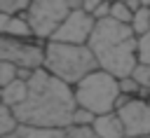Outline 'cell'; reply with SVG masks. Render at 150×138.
<instances>
[{
    "label": "cell",
    "instance_id": "cell-1",
    "mask_svg": "<svg viewBox=\"0 0 150 138\" xmlns=\"http://www.w3.org/2000/svg\"><path fill=\"white\" fill-rule=\"evenodd\" d=\"M77 110L75 89L52 75L47 68H38L28 80L26 98L14 108L16 117L23 124L63 129L73 124V115Z\"/></svg>",
    "mask_w": 150,
    "mask_h": 138
},
{
    "label": "cell",
    "instance_id": "cell-2",
    "mask_svg": "<svg viewBox=\"0 0 150 138\" xmlns=\"http://www.w3.org/2000/svg\"><path fill=\"white\" fill-rule=\"evenodd\" d=\"M87 44L98 65L117 77L131 75L138 65V35L134 33L131 23H122L112 16L98 19Z\"/></svg>",
    "mask_w": 150,
    "mask_h": 138
},
{
    "label": "cell",
    "instance_id": "cell-3",
    "mask_svg": "<svg viewBox=\"0 0 150 138\" xmlns=\"http://www.w3.org/2000/svg\"><path fill=\"white\" fill-rule=\"evenodd\" d=\"M42 68H47L52 75H56L59 80L75 87L80 80H84L89 73H94L101 65H98L94 51L89 49V44H70V42L47 40Z\"/></svg>",
    "mask_w": 150,
    "mask_h": 138
},
{
    "label": "cell",
    "instance_id": "cell-4",
    "mask_svg": "<svg viewBox=\"0 0 150 138\" xmlns=\"http://www.w3.org/2000/svg\"><path fill=\"white\" fill-rule=\"evenodd\" d=\"M73 89H75L77 105L91 110L94 115L112 112L117 108L120 96H122L120 77L112 75V73H108V70H103V68H96L94 73H89Z\"/></svg>",
    "mask_w": 150,
    "mask_h": 138
},
{
    "label": "cell",
    "instance_id": "cell-5",
    "mask_svg": "<svg viewBox=\"0 0 150 138\" xmlns=\"http://www.w3.org/2000/svg\"><path fill=\"white\" fill-rule=\"evenodd\" d=\"M77 7H82V0H33L26 16L35 35L42 40H49L54 30L63 23V19Z\"/></svg>",
    "mask_w": 150,
    "mask_h": 138
},
{
    "label": "cell",
    "instance_id": "cell-6",
    "mask_svg": "<svg viewBox=\"0 0 150 138\" xmlns=\"http://www.w3.org/2000/svg\"><path fill=\"white\" fill-rule=\"evenodd\" d=\"M47 40L42 37H9L0 35V61H12L19 68L38 70L45 65Z\"/></svg>",
    "mask_w": 150,
    "mask_h": 138
},
{
    "label": "cell",
    "instance_id": "cell-7",
    "mask_svg": "<svg viewBox=\"0 0 150 138\" xmlns=\"http://www.w3.org/2000/svg\"><path fill=\"white\" fill-rule=\"evenodd\" d=\"M124 122L127 138H145L150 136V98H134L122 94L115 108Z\"/></svg>",
    "mask_w": 150,
    "mask_h": 138
},
{
    "label": "cell",
    "instance_id": "cell-8",
    "mask_svg": "<svg viewBox=\"0 0 150 138\" xmlns=\"http://www.w3.org/2000/svg\"><path fill=\"white\" fill-rule=\"evenodd\" d=\"M94 26H96V19L89 12H84L82 7H77L63 19V23L54 30V35L49 40L70 42V44H87L94 33Z\"/></svg>",
    "mask_w": 150,
    "mask_h": 138
},
{
    "label": "cell",
    "instance_id": "cell-9",
    "mask_svg": "<svg viewBox=\"0 0 150 138\" xmlns=\"http://www.w3.org/2000/svg\"><path fill=\"white\" fill-rule=\"evenodd\" d=\"M0 35H9V37H38L26 14H0Z\"/></svg>",
    "mask_w": 150,
    "mask_h": 138
},
{
    "label": "cell",
    "instance_id": "cell-10",
    "mask_svg": "<svg viewBox=\"0 0 150 138\" xmlns=\"http://www.w3.org/2000/svg\"><path fill=\"white\" fill-rule=\"evenodd\" d=\"M91 126H94V131H96L101 138H127L124 122H122V117H120L117 110L96 115V119H94Z\"/></svg>",
    "mask_w": 150,
    "mask_h": 138
},
{
    "label": "cell",
    "instance_id": "cell-11",
    "mask_svg": "<svg viewBox=\"0 0 150 138\" xmlns=\"http://www.w3.org/2000/svg\"><path fill=\"white\" fill-rule=\"evenodd\" d=\"M61 129H49V126H35V124H19L12 133L2 138H59Z\"/></svg>",
    "mask_w": 150,
    "mask_h": 138
},
{
    "label": "cell",
    "instance_id": "cell-12",
    "mask_svg": "<svg viewBox=\"0 0 150 138\" xmlns=\"http://www.w3.org/2000/svg\"><path fill=\"white\" fill-rule=\"evenodd\" d=\"M26 94H28V82H26V80H14L12 84L0 87V103L16 108V105L26 98Z\"/></svg>",
    "mask_w": 150,
    "mask_h": 138
},
{
    "label": "cell",
    "instance_id": "cell-13",
    "mask_svg": "<svg viewBox=\"0 0 150 138\" xmlns=\"http://www.w3.org/2000/svg\"><path fill=\"white\" fill-rule=\"evenodd\" d=\"M19 124H21V119L16 117L14 108H12V105L0 103V138H2V136H7V133H12Z\"/></svg>",
    "mask_w": 150,
    "mask_h": 138
},
{
    "label": "cell",
    "instance_id": "cell-14",
    "mask_svg": "<svg viewBox=\"0 0 150 138\" xmlns=\"http://www.w3.org/2000/svg\"><path fill=\"white\" fill-rule=\"evenodd\" d=\"M120 89L122 94L127 96H134V98H150V94L141 87V82L134 77V75H127V77H120Z\"/></svg>",
    "mask_w": 150,
    "mask_h": 138
},
{
    "label": "cell",
    "instance_id": "cell-15",
    "mask_svg": "<svg viewBox=\"0 0 150 138\" xmlns=\"http://www.w3.org/2000/svg\"><path fill=\"white\" fill-rule=\"evenodd\" d=\"M131 28L134 33L141 37L145 33H150V7H138L134 12V19H131Z\"/></svg>",
    "mask_w": 150,
    "mask_h": 138
},
{
    "label": "cell",
    "instance_id": "cell-16",
    "mask_svg": "<svg viewBox=\"0 0 150 138\" xmlns=\"http://www.w3.org/2000/svg\"><path fill=\"white\" fill-rule=\"evenodd\" d=\"M59 138H101L94 126H82V124H68L61 129Z\"/></svg>",
    "mask_w": 150,
    "mask_h": 138
},
{
    "label": "cell",
    "instance_id": "cell-17",
    "mask_svg": "<svg viewBox=\"0 0 150 138\" xmlns=\"http://www.w3.org/2000/svg\"><path fill=\"white\" fill-rule=\"evenodd\" d=\"M110 16L117 19V21H122V23H131L134 9L129 7L127 0H120V2H112V5H110Z\"/></svg>",
    "mask_w": 150,
    "mask_h": 138
},
{
    "label": "cell",
    "instance_id": "cell-18",
    "mask_svg": "<svg viewBox=\"0 0 150 138\" xmlns=\"http://www.w3.org/2000/svg\"><path fill=\"white\" fill-rule=\"evenodd\" d=\"M33 0H0V14H26Z\"/></svg>",
    "mask_w": 150,
    "mask_h": 138
},
{
    "label": "cell",
    "instance_id": "cell-19",
    "mask_svg": "<svg viewBox=\"0 0 150 138\" xmlns=\"http://www.w3.org/2000/svg\"><path fill=\"white\" fill-rule=\"evenodd\" d=\"M14 80H19V65H14L12 61H0V87L12 84Z\"/></svg>",
    "mask_w": 150,
    "mask_h": 138
},
{
    "label": "cell",
    "instance_id": "cell-20",
    "mask_svg": "<svg viewBox=\"0 0 150 138\" xmlns=\"http://www.w3.org/2000/svg\"><path fill=\"white\" fill-rule=\"evenodd\" d=\"M138 82H141V87L150 94V63H138L136 68H134V73H131Z\"/></svg>",
    "mask_w": 150,
    "mask_h": 138
},
{
    "label": "cell",
    "instance_id": "cell-21",
    "mask_svg": "<svg viewBox=\"0 0 150 138\" xmlns=\"http://www.w3.org/2000/svg\"><path fill=\"white\" fill-rule=\"evenodd\" d=\"M94 119H96V115H94L91 110H87V108H80V105H77V110H75V115H73V124H82V126H91V124H94Z\"/></svg>",
    "mask_w": 150,
    "mask_h": 138
},
{
    "label": "cell",
    "instance_id": "cell-22",
    "mask_svg": "<svg viewBox=\"0 0 150 138\" xmlns=\"http://www.w3.org/2000/svg\"><path fill=\"white\" fill-rule=\"evenodd\" d=\"M138 63H150V33L138 37Z\"/></svg>",
    "mask_w": 150,
    "mask_h": 138
},
{
    "label": "cell",
    "instance_id": "cell-23",
    "mask_svg": "<svg viewBox=\"0 0 150 138\" xmlns=\"http://www.w3.org/2000/svg\"><path fill=\"white\" fill-rule=\"evenodd\" d=\"M110 5H112V2H108V0H103V2L98 5V9L94 12V19L98 21V19H105V16H110Z\"/></svg>",
    "mask_w": 150,
    "mask_h": 138
},
{
    "label": "cell",
    "instance_id": "cell-24",
    "mask_svg": "<svg viewBox=\"0 0 150 138\" xmlns=\"http://www.w3.org/2000/svg\"><path fill=\"white\" fill-rule=\"evenodd\" d=\"M101 2H103V0H82V9H84V12H89V14L94 16V12L98 9V5H101Z\"/></svg>",
    "mask_w": 150,
    "mask_h": 138
},
{
    "label": "cell",
    "instance_id": "cell-25",
    "mask_svg": "<svg viewBox=\"0 0 150 138\" xmlns=\"http://www.w3.org/2000/svg\"><path fill=\"white\" fill-rule=\"evenodd\" d=\"M108 2H120V0H108Z\"/></svg>",
    "mask_w": 150,
    "mask_h": 138
},
{
    "label": "cell",
    "instance_id": "cell-26",
    "mask_svg": "<svg viewBox=\"0 0 150 138\" xmlns=\"http://www.w3.org/2000/svg\"><path fill=\"white\" fill-rule=\"evenodd\" d=\"M145 138H150V136H145Z\"/></svg>",
    "mask_w": 150,
    "mask_h": 138
}]
</instances>
